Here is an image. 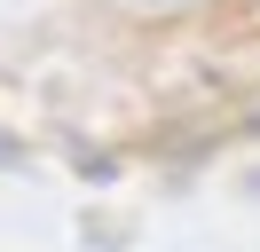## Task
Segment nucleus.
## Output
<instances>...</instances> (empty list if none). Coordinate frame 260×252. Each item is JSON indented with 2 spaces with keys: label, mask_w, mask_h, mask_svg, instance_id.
<instances>
[{
  "label": "nucleus",
  "mask_w": 260,
  "mask_h": 252,
  "mask_svg": "<svg viewBox=\"0 0 260 252\" xmlns=\"http://www.w3.org/2000/svg\"><path fill=\"white\" fill-rule=\"evenodd\" d=\"M150 8H166V0H150Z\"/></svg>",
  "instance_id": "1"
}]
</instances>
